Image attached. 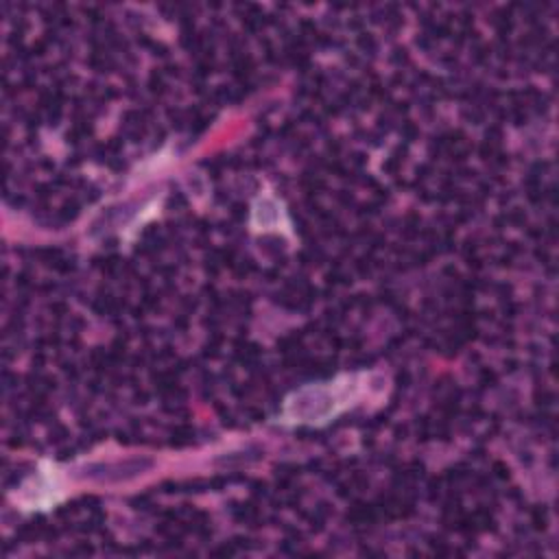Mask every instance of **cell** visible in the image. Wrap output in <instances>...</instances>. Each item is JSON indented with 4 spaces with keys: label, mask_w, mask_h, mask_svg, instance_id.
Returning <instances> with one entry per match:
<instances>
[{
    "label": "cell",
    "mask_w": 559,
    "mask_h": 559,
    "mask_svg": "<svg viewBox=\"0 0 559 559\" xmlns=\"http://www.w3.org/2000/svg\"><path fill=\"white\" fill-rule=\"evenodd\" d=\"M282 216H284V210L280 207L277 199L273 197H260L258 203L253 205V225L260 229H273V227H280L282 223Z\"/></svg>",
    "instance_id": "3"
},
{
    "label": "cell",
    "mask_w": 559,
    "mask_h": 559,
    "mask_svg": "<svg viewBox=\"0 0 559 559\" xmlns=\"http://www.w3.org/2000/svg\"><path fill=\"white\" fill-rule=\"evenodd\" d=\"M63 476L52 463H41V467L22 485L17 502L26 511H44L55 507L63 498Z\"/></svg>",
    "instance_id": "2"
},
{
    "label": "cell",
    "mask_w": 559,
    "mask_h": 559,
    "mask_svg": "<svg viewBox=\"0 0 559 559\" xmlns=\"http://www.w3.org/2000/svg\"><path fill=\"white\" fill-rule=\"evenodd\" d=\"M362 373H352L306 384L284 402L280 421L288 426H323L356 404L362 393Z\"/></svg>",
    "instance_id": "1"
}]
</instances>
